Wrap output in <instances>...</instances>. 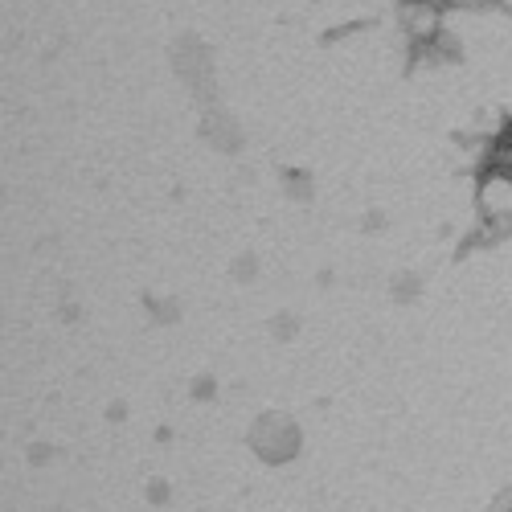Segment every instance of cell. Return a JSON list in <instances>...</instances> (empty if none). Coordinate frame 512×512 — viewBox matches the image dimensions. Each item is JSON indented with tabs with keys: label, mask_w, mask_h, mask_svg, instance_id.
I'll return each instance as SVG.
<instances>
[{
	"label": "cell",
	"mask_w": 512,
	"mask_h": 512,
	"mask_svg": "<svg viewBox=\"0 0 512 512\" xmlns=\"http://www.w3.org/2000/svg\"><path fill=\"white\" fill-rule=\"evenodd\" d=\"M492 512H512V488H508V492L496 500V508H492Z\"/></svg>",
	"instance_id": "obj_1"
}]
</instances>
